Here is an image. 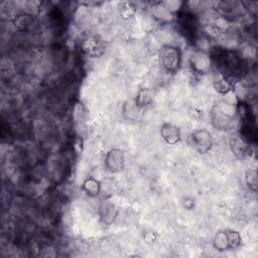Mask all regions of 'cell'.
<instances>
[{"mask_svg": "<svg viewBox=\"0 0 258 258\" xmlns=\"http://www.w3.org/2000/svg\"><path fill=\"white\" fill-rule=\"evenodd\" d=\"M181 51L178 46L164 44L158 51V60L161 68L170 74L176 73L181 64Z\"/></svg>", "mask_w": 258, "mask_h": 258, "instance_id": "obj_1", "label": "cell"}, {"mask_svg": "<svg viewBox=\"0 0 258 258\" xmlns=\"http://www.w3.org/2000/svg\"><path fill=\"white\" fill-rule=\"evenodd\" d=\"M192 147L201 154L208 153L214 144V139L210 131L206 129H197L189 135Z\"/></svg>", "mask_w": 258, "mask_h": 258, "instance_id": "obj_2", "label": "cell"}, {"mask_svg": "<svg viewBox=\"0 0 258 258\" xmlns=\"http://www.w3.org/2000/svg\"><path fill=\"white\" fill-rule=\"evenodd\" d=\"M210 118L212 125L218 130H232L237 125V117H231L223 113L221 110H219V108L216 105H214V107L211 110Z\"/></svg>", "mask_w": 258, "mask_h": 258, "instance_id": "obj_3", "label": "cell"}, {"mask_svg": "<svg viewBox=\"0 0 258 258\" xmlns=\"http://www.w3.org/2000/svg\"><path fill=\"white\" fill-rule=\"evenodd\" d=\"M105 166L112 173L121 172L125 166L124 151L119 148L110 149L105 155Z\"/></svg>", "mask_w": 258, "mask_h": 258, "instance_id": "obj_4", "label": "cell"}, {"mask_svg": "<svg viewBox=\"0 0 258 258\" xmlns=\"http://www.w3.org/2000/svg\"><path fill=\"white\" fill-rule=\"evenodd\" d=\"M189 63L192 71L201 75L209 73L213 66L210 54L204 50H198L194 52L189 57Z\"/></svg>", "mask_w": 258, "mask_h": 258, "instance_id": "obj_5", "label": "cell"}, {"mask_svg": "<svg viewBox=\"0 0 258 258\" xmlns=\"http://www.w3.org/2000/svg\"><path fill=\"white\" fill-rule=\"evenodd\" d=\"M81 49L89 56H100L103 54L105 47L102 39L97 35H89L81 42Z\"/></svg>", "mask_w": 258, "mask_h": 258, "instance_id": "obj_6", "label": "cell"}, {"mask_svg": "<svg viewBox=\"0 0 258 258\" xmlns=\"http://www.w3.org/2000/svg\"><path fill=\"white\" fill-rule=\"evenodd\" d=\"M98 215L103 224L111 225L115 222L118 216V209L113 202L105 199L99 204Z\"/></svg>", "mask_w": 258, "mask_h": 258, "instance_id": "obj_7", "label": "cell"}, {"mask_svg": "<svg viewBox=\"0 0 258 258\" xmlns=\"http://www.w3.org/2000/svg\"><path fill=\"white\" fill-rule=\"evenodd\" d=\"M230 148L238 159H244L250 153V144L239 133H235L229 140Z\"/></svg>", "mask_w": 258, "mask_h": 258, "instance_id": "obj_8", "label": "cell"}, {"mask_svg": "<svg viewBox=\"0 0 258 258\" xmlns=\"http://www.w3.org/2000/svg\"><path fill=\"white\" fill-rule=\"evenodd\" d=\"M160 135L165 143L174 145L180 141V129L176 125L165 122L160 127Z\"/></svg>", "mask_w": 258, "mask_h": 258, "instance_id": "obj_9", "label": "cell"}, {"mask_svg": "<svg viewBox=\"0 0 258 258\" xmlns=\"http://www.w3.org/2000/svg\"><path fill=\"white\" fill-rule=\"evenodd\" d=\"M101 188H102L101 182L92 176L86 178L82 183V189L86 192L87 196L91 198L99 196Z\"/></svg>", "mask_w": 258, "mask_h": 258, "instance_id": "obj_10", "label": "cell"}, {"mask_svg": "<svg viewBox=\"0 0 258 258\" xmlns=\"http://www.w3.org/2000/svg\"><path fill=\"white\" fill-rule=\"evenodd\" d=\"M153 98H154V91L152 89H148V88L141 89L137 93L134 103L138 109H141V108L147 107L153 101Z\"/></svg>", "mask_w": 258, "mask_h": 258, "instance_id": "obj_11", "label": "cell"}, {"mask_svg": "<svg viewBox=\"0 0 258 258\" xmlns=\"http://www.w3.org/2000/svg\"><path fill=\"white\" fill-rule=\"evenodd\" d=\"M213 246L218 251H227L229 250V240L227 230H221L216 233L213 239Z\"/></svg>", "mask_w": 258, "mask_h": 258, "instance_id": "obj_12", "label": "cell"}, {"mask_svg": "<svg viewBox=\"0 0 258 258\" xmlns=\"http://www.w3.org/2000/svg\"><path fill=\"white\" fill-rule=\"evenodd\" d=\"M213 85H214V88L217 90V92L222 95H227L233 89L232 84L225 77H221L215 80Z\"/></svg>", "mask_w": 258, "mask_h": 258, "instance_id": "obj_13", "label": "cell"}, {"mask_svg": "<svg viewBox=\"0 0 258 258\" xmlns=\"http://www.w3.org/2000/svg\"><path fill=\"white\" fill-rule=\"evenodd\" d=\"M228 234V240H229V250H235L240 247L242 244V238L238 231L226 229Z\"/></svg>", "mask_w": 258, "mask_h": 258, "instance_id": "obj_14", "label": "cell"}, {"mask_svg": "<svg viewBox=\"0 0 258 258\" xmlns=\"http://www.w3.org/2000/svg\"><path fill=\"white\" fill-rule=\"evenodd\" d=\"M245 182H246L247 186L250 188V190H252V191H254V192L257 190L258 181H257V171H256V169H254V168H249V169L246 171V174H245Z\"/></svg>", "mask_w": 258, "mask_h": 258, "instance_id": "obj_15", "label": "cell"}, {"mask_svg": "<svg viewBox=\"0 0 258 258\" xmlns=\"http://www.w3.org/2000/svg\"><path fill=\"white\" fill-rule=\"evenodd\" d=\"M74 150L77 152V154H81V152L83 151V141L81 139H77L75 141Z\"/></svg>", "mask_w": 258, "mask_h": 258, "instance_id": "obj_16", "label": "cell"}, {"mask_svg": "<svg viewBox=\"0 0 258 258\" xmlns=\"http://www.w3.org/2000/svg\"><path fill=\"white\" fill-rule=\"evenodd\" d=\"M182 204H183V207H184V208L190 210V209L195 206V201H194V199H191V198H185V199L183 200Z\"/></svg>", "mask_w": 258, "mask_h": 258, "instance_id": "obj_17", "label": "cell"}, {"mask_svg": "<svg viewBox=\"0 0 258 258\" xmlns=\"http://www.w3.org/2000/svg\"><path fill=\"white\" fill-rule=\"evenodd\" d=\"M144 239L147 241V243H154V241L156 240L154 233H146L144 236Z\"/></svg>", "mask_w": 258, "mask_h": 258, "instance_id": "obj_18", "label": "cell"}]
</instances>
